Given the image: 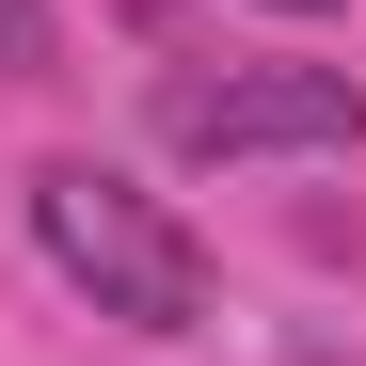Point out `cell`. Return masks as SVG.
Masks as SVG:
<instances>
[{
    "instance_id": "cell-4",
    "label": "cell",
    "mask_w": 366,
    "mask_h": 366,
    "mask_svg": "<svg viewBox=\"0 0 366 366\" xmlns=\"http://www.w3.org/2000/svg\"><path fill=\"white\" fill-rule=\"evenodd\" d=\"M271 16H335V0H271Z\"/></svg>"
},
{
    "instance_id": "cell-2",
    "label": "cell",
    "mask_w": 366,
    "mask_h": 366,
    "mask_svg": "<svg viewBox=\"0 0 366 366\" xmlns=\"http://www.w3.org/2000/svg\"><path fill=\"white\" fill-rule=\"evenodd\" d=\"M159 144L175 159H366V96L335 64H223V80H159Z\"/></svg>"
},
{
    "instance_id": "cell-1",
    "label": "cell",
    "mask_w": 366,
    "mask_h": 366,
    "mask_svg": "<svg viewBox=\"0 0 366 366\" xmlns=\"http://www.w3.org/2000/svg\"><path fill=\"white\" fill-rule=\"evenodd\" d=\"M32 239H48V271H64L96 319H128V335H207V319H223L207 239L175 223L159 192H128L112 159H48V175H32Z\"/></svg>"
},
{
    "instance_id": "cell-3",
    "label": "cell",
    "mask_w": 366,
    "mask_h": 366,
    "mask_svg": "<svg viewBox=\"0 0 366 366\" xmlns=\"http://www.w3.org/2000/svg\"><path fill=\"white\" fill-rule=\"evenodd\" d=\"M0 80H64V32H48V0H0Z\"/></svg>"
}]
</instances>
